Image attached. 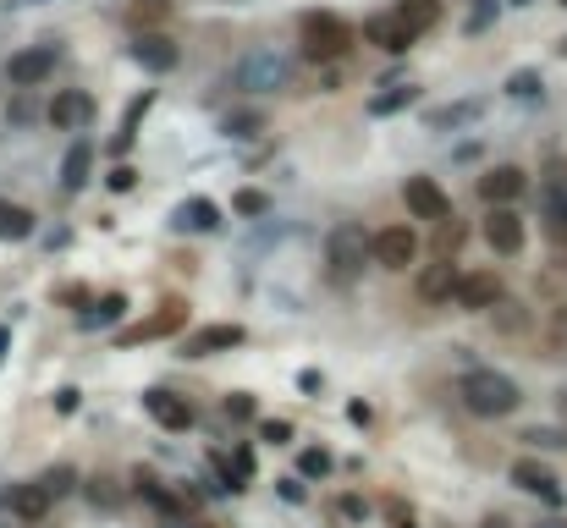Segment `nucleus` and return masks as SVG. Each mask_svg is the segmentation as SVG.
I'll use <instances>...</instances> for the list:
<instances>
[{
  "label": "nucleus",
  "mask_w": 567,
  "mask_h": 528,
  "mask_svg": "<svg viewBox=\"0 0 567 528\" xmlns=\"http://www.w3.org/2000/svg\"><path fill=\"white\" fill-rule=\"evenodd\" d=\"M144 413L155 418V424H166V429H193V407L182 402L177 391H166V385H155V391L144 396Z\"/></svg>",
  "instance_id": "2eb2a0df"
},
{
  "label": "nucleus",
  "mask_w": 567,
  "mask_h": 528,
  "mask_svg": "<svg viewBox=\"0 0 567 528\" xmlns=\"http://www.w3.org/2000/svg\"><path fill=\"white\" fill-rule=\"evenodd\" d=\"M232 209H237V215H265V209H270V198L259 193V187H243V193L232 198Z\"/></svg>",
  "instance_id": "c756f323"
},
{
  "label": "nucleus",
  "mask_w": 567,
  "mask_h": 528,
  "mask_svg": "<svg viewBox=\"0 0 567 528\" xmlns=\"http://www.w3.org/2000/svg\"><path fill=\"white\" fill-rule=\"evenodd\" d=\"M50 501H56V495H50L39 479H34V484H17V490L6 495V506H12V512L23 517V523H39V517L50 512Z\"/></svg>",
  "instance_id": "6ab92c4d"
},
{
  "label": "nucleus",
  "mask_w": 567,
  "mask_h": 528,
  "mask_svg": "<svg viewBox=\"0 0 567 528\" xmlns=\"http://www.w3.org/2000/svg\"><path fill=\"white\" fill-rule=\"evenodd\" d=\"M34 237V215L23 204H0V242H23Z\"/></svg>",
  "instance_id": "4be33fe9"
},
{
  "label": "nucleus",
  "mask_w": 567,
  "mask_h": 528,
  "mask_svg": "<svg viewBox=\"0 0 567 528\" xmlns=\"http://www.w3.org/2000/svg\"><path fill=\"white\" fill-rule=\"evenodd\" d=\"M127 55H133L144 72H171V66L182 61V50H177V39H171V33H138Z\"/></svg>",
  "instance_id": "9b49d317"
},
{
  "label": "nucleus",
  "mask_w": 567,
  "mask_h": 528,
  "mask_svg": "<svg viewBox=\"0 0 567 528\" xmlns=\"http://www.w3.org/2000/svg\"><path fill=\"white\" fill-rule=\"evenodd\" d=\"M122 314H127V297L111 292V297H100V303L83 314V330H100V325H111V319H122Z\"/></svg>",
  "instance_id": "a878e982"
},
{
  "label": "nucleus",
  "mask_w": 567,
  "mask_h": 528,
  "mask_svg": "<svg viewBox=\"0 0 567 528\" xmlns=\"http://www.w3.org/2000/svg\"><path fill=\"white\" fill-rule=\"evenodd\" d=\"M39 484H45L50 495H67V490H72V468H56V473H45Z\"/></svg>",
  "instance_id": "473e14b6"
},
{
  "label": "nucleus",
  "mask_w": 567,
  "mask_h": 528,
  "mask_svg": "<svg viewBox=\"0 0 567 528\" xmlns=\"http://www.w3.org/2000/svg\"><path fill=\"white\" fill-rule=\"evenodd\" d=\"M105 182H111V193H133V187H138V171H133V165H116Z\"/></svg>",
  "instance_id": "2f4dec72"
},
{
  "label": "nucleus",
  "mask_w": 567,
  "mask_h": 528,
  "mask_svg": "<svg viewBox=\"0 0 567 528\" xmlns=\"http://www.w3.org/2000/svg\"><path fill=\"white\" fill-rule=\"evenodd\" d=\"M83 182H89V143H78V149L67 154V165H61V187H67V193H78Z\"/></svg>",
  "instance_id": "bb28decb"
},
{
  "label": "nucleus",
  "mask_w": 567,
  "mask_h": 528,
  "mask_svg": "<svg viewBox=\"0 0 567 528\" xmlns=\"http://www.w3.org/2000/svg\"><path fill=\"white\" fill-rule=\"evenodd\" d=\"M507 94L512 99H540V72H512L507 77Z\"/></svg>",
  "instance_id": "c85d7f7f"
},
{
  "label": "nucleus",
  "mask_w": 567,
  "mask_h": 528,
  "mask_svg": "<svg viewBox=\"0 0 567 528\" xmlns=\"http://www.w3.org/2000/svg\"><path fill=\"white\" fill-rule=\"evenodd\" d=\"M56 61H61V44L56 39L34 44V50H17L12 61H6V77H12L17 88H34V83H45V77L56 72Z\"/></svg>",
  "instance_id": "9d476101"
},
{
  "label": "nucleus",
  "mask_w": 567,
  "mask_h": 528,
  "mask_svg": "<svg viewBox=\"0 0 567 528\" xmlns=\"http://www.w3.org/2000/svg\"><path fill=\"white\" fill-rule=\"evenodd\" d=\"M325 264H331V281H358L369 270V231L358 220H342L325 237Z\"/></svg>",
  "instance_id": "39448f33"
},
{
  "label": "nucleus",
  "mask_w": 567,
  "mask_h": 528,
  "mask_svg": "<svg viewBox=\"0 0 567 528\" xmlns=\"http://www.w3.org/2000/svg\"><path fill=\"white\" fill-rule=\"evenodd\" d=\"M452 286H457V264H430V270L419 275V297L424 303H441V297H452Z\"/></svg>",
  "instance_id": "aec40b11"
},
{
  "label": "nucleus",
  "mask_w": 567,
  "mask_h": 528,
  "mask_svg": "<svg viewBox=\"0 0 567 528\" xmlns=\"http://www.w3.org/2000/svg\"><path fill=\"white\" fill-rule=\"evenodd\" d=\"M166 528H193V523H182V517H177V523H166Z\"/></svg>",
  "instance_id": "4c0bfd02"
},
{
  "label": "nucleus",
  "mask_w": 567,
  "mask_h": 528,
  "mask_svg": "<svg viewBox=\"0 0 567 528\" xmlns=\"http://www.w3.org/2000/svg\"><path fill=\"white\" fill-rule=\"evenodd\" d=\"M512 484H523V490L545 506H562V479H556L551 468H540V462H529V457L512 462Z\"/></svg>",
  "instance_id": "4468645a"
},
{
  "label": "nucleus",
  "mask_w": 567,
  "mask_h": 528,
  "mask_svg": "<svg viewBox=\"0 0 567 528\" xmlns=\"http://www.w3.org/2000/svg\"><path fill=\"white\" fill-rule=\"evenodd\" d=\"M485 528H507V523H501V517H490V523H485Z\"/></svg>",
  "instance_id": "e433bc0d"
},
{
  "label": "nucleus",
  "mask_w": 567,
  "mask_h": 528,
  "mask_svg": "<svg viewBox=\"0 0 567 528\" xmlns=\"http://www.w3.org/2000/svg\"><path fill=\"white\" fill-rule=\"evenodd\" d=\"M353 50V28H347L336 11H309V17L298 22V55L314 66H331L342 61V55Z\"/></svg>",
  "instance_id": "20e7f679"
},
{
  "label": "nucleus",
  "mask_w": 567,
  "mask_h": 528,
  "mask_svg": "<svg viewBox=\"0 0 567 528\" xmlns=\"http://www.w3.org/2000/svg\"><path fill=\"white\" fill-rule=\"evenodd\" d=\"M303 473H309V479L331 473V457H325V451H303Z\"/></svg>",
  "instance_id": "72a5a7b5"
},
{
  "label": "nucleus",
  "mask_w": 567,
  "mask_h": 528,
  "mask_svg": "<svg viewBox=\"0 0 567 528\" xmlns=\"http://www.w3.org/2000/svg\"><path fill=\"white\" fill-rule=\"evenodd\" d=\"M166 11H171V0H144V6H133V11H127V22H133V28H144V22L166 17Z\"/></svg>",
  "instance_id": "7c9ffc66"
},
{
  "label": "nucleus",
  "mask_w": 567,
  "mask_h": 528,
  "mask_svg": "<svg viewBox=\"0 0 567 528\" xmlns=\"http://www.w3.org/2000/svg\"><path fill=\"white\" fill-rule=\"evenodd\" d=\"M545 231L551 242H567V187H545Z\"/></svg>",
  "instance_id": "5701e85b"
},
{
  "label": "nucleus",
  "mask_w": 567,
  "mask_h": 528,
  "mask_svg": "<svg viewBox=\"0 0 567 528\" xmlns=\"http://www.w3.org/2000/svg\"><path fill=\"white\" fill-rule=\"evenodd\" d=\"M435 22H441V0H391L386 11H375V17L364 22V39L386 55H402V50H413Z\"/></svg>",
  "instance_id": "f257e3e1"
},
{
  "label": "nucleus",
  "mask_w": 567,
  "mask_h": 528,
  "mask_svg": "<svg viewBox=\"0 0 567 528\" xmlns=\"http://www.w3.org/2000/svg\"><path fill=\"white\" fill-rule=\"evenodd\" d=\"M413 259H419V231L413 226H386L369 237V264H380V270H413Z\"/></svg>",
  "instance_id": "423d86ee"
},
{
  "label": "nucleus",
  "mask_w": 567,
  "mask_h": 528,
  "mask_svg": "<svg viewBox=\"0 0 567 528\" xmlns=\"http://www.w3.org/2000/svg\"><path fill=\"white\" fill-rule=\"evenodd\" d=\"M171 226L177 231H215L221 226V204H215V198H182V204L171 209Z\"/></svg>",
  "instance_id": "f3484780"
},
{
  "label": "nucleus",
  "mask_w": 567,
  "mask_h": 528,
  "mask_svg": "<svg viewBox=\"0 0 567 528\" xmlns=\"http://www.w3.org/2000/svg\"><path fill=\"white\" fill-rule=\"evenodd\" d=\"M221 132L226 138H254V132H265V116H259V110H226Z\"/></svg>",
  "instance_id": "393cba45"
},
{
  "label": "nucleus",
  "mask_w": 567,
  "mask_h": 528,
  "mask_svg": "<svg viewBox=\"0 0 567 528\" xmlns=\"http://www.w3.org/2000/svg\"><path fill=\"white\" fill-rule=\"evenodd\" d=\"M226 413H232V418H254V396H232V402H226Z\"/></svg>",
  "instance_id": "c9c22d12"
},
{
  "label": "nucleus",
  "mask_w": 567,
  "mask_h": 528,
  "mask_svg": "<svg viewBox=\"0 0 567 528\" xmlns=\"http://www.w3.org/2000/svg\"><path fill=\"white\" fill-rule=\"evenodd\" d=\"M540 528H567V523H540Z\"/></svg>",
  "instance_id": "58836bf2"
},
{
  "label": "nucleus",
  "mask_w": 567,
  "mask_h": 528,
  "mask_svg": "<svg viewBox=\"0 0 567 528\" xmlns=\"http://www.w3.org/2000/svg\"><path fill=\"white\" fill-rule=\"evenodd\" d=\"M523 187H529V176H523L518 165H490V171L479 176V198H485V204H518Z\"/></svg>",
  "instance_id": "f8f14e48"
},
{
  "label": "nucleus",
  "mask_w": 567,
  "mask_h": 528,
  "mask_svg": "<svg viewBox=\"0 0 567 528\" xmlns=\"http://www.w3.org/2000/svg\"><path fill=\"white\" fill-rule=\"evenodd\" d=\"M248 330L243 325H204L199 336H188V347H182V358H210V352L221 347H243Z\"/></svg>",
  "instance_id": "dca6fc26"
},
{
  "label": "nucleus",
  "mask_w": 567,
  "mask_h": 528,
  "mask_svg": "<svg viewBox=\"0 0 567 528\" xmlns=\"http://www.w3.org/2000/svg\"><path fill=\"white\" fill-rule=\"evenodd\" d=\"M413 99H419L413 83H391V88H380V94L369 99V116H397V110H408Z\"/></svg>",
  "instance_id": "412c9836"
},
{
  "label": "nucleus",
  "mask_w": 567,
  "mask_h": 528,
  "mask_svg": "<svg viewBox=\"0 0 567 528\" xmlns=\"http://www.w3.org/2000/svg\"><path fill=\"white\" fill-rule=\"evenodd\" d=\"M144 110H149V94H138V99H133V110H127V121H122V132L111 138V149H116V154H127V149H133V138H138V121H144Z\"/></svg>",
  "instance_id": "cd10ccee"
},
{
  "label": "nucleus",
  "mask_w": 567,
  "mask_h": 528,
  "mask_svg": "<svg viewBox=\"0 0 567 528\" xmlns=\"http://www.w3.org/2000/svg\"><path fill=\"white\" fill-rule=\"evenodd\" d=\"M259 435H265V440H270V446H292V429H287V424H281V418H270V424H265V429H259Z\"/></svg>",
  "instance_id": "f704fd0d"
},
{
  "label": "nucleus",
  "mask_w": 567,
  "mask_h": 528,
  "mask_svg": "<svg viewBox=\"0 0 567 528\" xmlns=\"http://www.w3.org/2000/svg\"><path fill=\"white\" fill-rule=\"evenodd\" d=\"M457 391H463V407L479 418H507V413H518V402H523L518 380H507L501 369H468Z\"/></svg>",
  "instance_id": "7ed1b4c3"
},
{
  "label": "nucleus",
  "mask_w": 567,
  "mask_h": 528,
  "mask_svg": "<svg viewBox=\"0 0 567 528\" xmlns=\"http://www.w3.org/2000/svg\"><path fill=\"white\" fill-rule=\"evenodd\" d=\"M452 297H457V308H468V314H485V308H501L507 286H501L496 270H468V275H457Z\"/></svg>",
  "instance_id": "6e6552de"
},
{
  "label": "nucleus",
  "mask_w": 567,
  "mask_h": 528,
  "mask_svg": "<svg viewBox=\"0 0 567 528\" xmlns=\"http://www.w3.org/2000/svg\"><path fill=\"white\" fill-rule=\"evenodd\" d=\"M182 325H188V303H182V297H166V303H160L155 314H149V319H138V325H127L116 341H122V347H144V341L177 336Z\"/></svg>",
  "instance_id": "0eeeda50"
},
{
  "label": "nucleus",
  "mask_w": 567,
  "mask_h": 528,
  "mask_svg": "<svg viewBox=\"0 0 567 528\" xmlns=\"http://www.w3.org/2000/svg\"><path fill=\"white\" fill-rule=\"evenodd\" d=\"M562 6H567V0H562Z\"/></svg>",
  "instance_id": "79ce46f5"
},
{
  "label": "nucleus",
  "mask_w": 567,
  "mask_h": 528,
  "mask_svg": "<svg viewBox=\"0 0 567 528\" xmlns=\"http://www.w3.org/2000/svg\"><path fill=\"white\" fill-rule=\"evenodd\" d=\"M402 204H408L413 220H430V226H441V220L452 215V198H446L441 182H430V176H408V182H402Z\"/></svg>",
  "instance_id": "1a4fd4ad"
},
{
  "label": "nucleus",
  "mask_w": 567,
  "mask_h": 528,
  "mask_svg": "<svg viewBox=\"0 0 567 528\" xmlns=\"http://www.w3.org/2000/svg\"><path fill=\"white\" fill-rule=\"evenodd\" d=\"M0 347H6V330H0Z\"/></svg>",
  "instance_id": "a19ab883"
},
{
  "label": "nucleus",
  "mask_w": 567,
  "mask_h": 528,
  "mask_svg": "<svg viewBox=\"0 0 567 528\" xmlns=\"http://www.w3.org/2000/svg\"><path fill=\"white\" fill-rule=\"evenodd\" d=\"M474 116H479V99H457V105L430 110V127L446 132V127H463V121H474Z\"/></svg>",
  "instance_id": "b1692460"
},
{
  "label": "nucleus",
  "mask_w": 567,
  "mask_h": 528,
  "mask_svg": "<svg viewBox=\"0 0 567 528\" xmlns=\"http://www.w3.org/2000/svg\"><path fill=\"white\" fill-rule=\"evenodd\" d=\"M556 50H562V55H567V39H562V44H556Z\"/></svg>",
  "instance_id": "ea45409f"
},
{
  "label": "nucleus",
  "mask_w": 567,
  "mask_h": 528,
  "mask_svg": "<svg viewBox=\"0 0 567 528\" xmlns=\"http://www.w3.org/2000/svg\"><path fill=\"white\" fill-rule=\"evenodd\" d=\"M485 242L496 253H518L523 248V220H518V209L512 204H490V215H485Z\"/></svg>",
  "instance_id": "ddd939ff"
},
{
  "label": "nucleus",
  "mask_w": 567,
  "mask_h": 528,
  "mask_svg": "<svg viewBox=\"0 0 567 528\" xmlns=\"http://www.w3.org/2000/svg\"><path fill=\"white\" fill-rule=\"evenodd\" d=\"M89 116H94V99H89V94H78V88H61V94L50 99V121H56L61 132L83 127Z\"/></svg>",
  "instance_id": "a211bd4d"
},
{
  "label": "nucleus",
  "mask_w": 567,
  "mask_h": 528,
  "mask_svg": "<svg viewBox=\"0 0 567 528\" xmlns=\"http://www.w3.org/2000/svg\"><path fill=\"white\" fill-rule=\"evenodd\" d=\"M287 83H292V55L276 50V44H254V50L232 66V88H243L248 99L254 94H281Z\"/></svg>",
  "instance_id": "f03ea898"
}]
</instances>
